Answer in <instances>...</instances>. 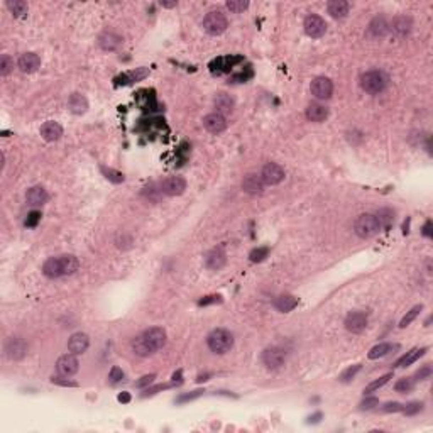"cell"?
<instances>
[{
	"mask_svg": "<svg viewBox=\"0 0 433 433\" xmlns=\"http://www.w3.org/2000/svg\"><path fill=\"white\" fill-rule=\"evenodd\" d=\"M208 349L213 354H227L234 347V335L225 328H215L207 339Z\"/></svg>",
	"mask_w": 433,
	"mask_h": 433,
	"instance_id": "6da1fadb",
	"label": "cell"
},
{
	"mask_svg": "<svg viewBox=\"0 0 433 433\" xmlns=\"http://www.w3.org/2000/svg\"><path fill=\"white\" fill-rule=\"evenodd\" d=\"M354 230L361 239H369L381 230V224H379L377 217L372 215V213H364V215H359L356 224H354Z\"/></svg>",
	"mask_w": 433,
	"mask_h": 433,
	"instance_id": "7a4b0ae2",
	"label": "cell"
},
{
	"mask_svg": "<svg viewBox=\"0 0 433 433\" xmlns=\"http://www.w3.org/2000/svg\"><path fill=\"white\" fill-rule=\"evenodd\" d=\"M387 85V78L382 71H377V69H372V71H368L361 76V86L364 92H368L371 95H377L381 93L382 90L386 88Z\"/></svg>",
	"mask_w": 433,
	"mask_h": 433,
	"instance_id": "3957f363",
	"label": "cell"
},
{
	"mask_svg": "<svg viewBox=\"0 0 433 433\" xmlns=\"http://www.w3.org/2000/svg\"><path fill=\"white\" fill-rule=\"evenodd\" d=\"M229 27V20L222 10H210L203 19V29L210 36H220Z\"/></svg>",
	"mask_w": 433,
	"mask_h": 433,
	"instance_id": "277c9868",
	"label": "cell"
},
{
	"mask_svg": "<svg viewBox=\"0 0 433 433\" xmlns=\"http://www.w3.org/2000/svg\"><path fill=\"white\" fill-rule=\"evenodd\" d=\"M186 189V181L181 176H168L159 183V191L168 196H180Z\"/></svg>",
	"mask_w": 433,
	"mask_h": 433,
	"instance_id": "5b68a950",
	"label": "cell"
},
{
	"mask_svg": "<svg viewBox=\"0 0 433 433\" xmlns=\"http://www.w3.org/2000/svg\"><path fill=\"white\" fill-rule=\"evenodd\" d=\"M303 27H305V32H307L310 38L316 39V38H321V36L325 34V31H327V22H325L320 15L311 14L305 19Z\"/></svg>",
	"mask_w": 433,
	"mask_h": 433,
	"instance_id": "8992f818",
	"label": "cell"
},
{
	"mask_svg": "<svg viewBox=\"0 0 433 433\" xmlns=\"http://www.w3.org/2000/svg\"><path fill=\"white\" fill-rule=\"evenodd\" d=\"M56 369L61 376L69 377V376H73V374L78 372V369H80V362H78V359L75 357V354H64V356H61L60 359H58Z\"/></svg>",
	"mask_w": 433,
	"mask_h": 433,
	"instance_id": "52a82bcc",
	"label": "cell"
},
{
	"mask_svg": "<svg viewBox=\"0 0 433 433\" xmlns=\"http://www.w3.org/2000/svg\"><path fill=\"white\" fill-rule=\"evenodd\" d=\"M333 92V83L325 76H318L311 81V95L316 97L318 100H327L332 97Z\"/></svg>",
	"mask_w": 433,
	"mask_h": 433,
	"instance_id": "ba28073f",
	"label": "cell"
},
{
	"mask_svg": "<svg viewBox=\"0 0 433 433\" xmlns=\"http://www.w3.org/2000/svg\"><path fill=\"white\" fill-rule=\"evenodd\" d=\"M286 361V356L279 347H269L262 352V362L267 369H279Z\"/></svg>",
	"mask_w": 433,
	"mask_h": 433,
	"instance_id": "9c48e42d",
	"label": "cell"
},
{
	"mask_svg": "<svg viewBox=\"0 0 433 433\" xmlns=\"http://www.w3.org/2000/svg\"><path fill=\"white\" fill-rule=\"evenodd\" d=\"M142 335L144 339H146L147 345L152 349V352H158V350L163 349L164 344H166V332H164V328L152 327L149 330H146Z\"/></svg>",
	"mask_w": 433,
	"mask_h": 433,
	"instance_id": "30bf717a",
	"label": "cell"
},
{
	"mask_svg": "<svg viewBox=\"0 0 433 433\" xmlns=\"http://www.w3.org/2000/svg\"><path fill=\"white\" fill-rule=\"evenodd\" d=\"M264 185H278L284 180V170L276 163H267L261 171Z\"/></svg>",
	"mask_w": 433,
	"mask_h": 433,
	"instance_id": "8fae6325",
	"label": "cell"
},
{
	"mask_svg": "<svg viewBox=\"0 0 433 433\" xmlns=\"http://www.w3.org/2000/svg\"><path fill=\"white\" fill-rule=\"evenodd\" d=\"M27 352V344L24 339L20 337H12L5 342V354L9 359H14V361H19L26 356Z\"/></svg>",
	"mask_w": 433,
	"mask_h": 433,
	"instance_id": "7c38bea8",
	"label": "cell"
},
{
	"mask_svg": "<svg viewBox=\"0 0 433 433\" xmlns=\"http://www.w3.org/2000/svg\"><path fill=\"white\" fill-rule=\"evenodd\" d=\"M366 327H368V315L362 311H352L345 318V328L352 333H361Z\"/></svg>",
	"mask_w": 433,
	"mask_h": 433,
	"instance_id": "4fadbf2b",
	"label": "cell"
},
{
	"mask_svg": "<svg viewBox=\"0 0 433 433\" xmlns=\"http://www.w3.org/2000/svg\"><path fill=\"white\" fill-rule=\"evenodd\" d=\"M203 125L205 129L212 132V134H220V132H224L227 129V121L222 114L213 112V114H208L207 117L203 119Z\"/></svg>",
	"mask_w": 433,
	"mask_h": 433,
	"instance_id": "5bb4252c",
	"label": "cell"
},
{
	"mask_svg": "<svg viewBox=\"0 0 433 433\" xmlns=\"http://www.w3.org/2000/svg\"><path fill=\"white\" fill-rule=\"evenodd\" d=\"M242 189L249 195H261L264 189V181L261 176L254 175V173H249L246 176L244 181H242Z\"/></svg>",
	"mask_w": 433,
	"mask_h": 433,
	"instance_id": "9a60e30c",
	"label": "cell"
},
{
	"mask_svg": "<svg viewBox=\"0 0 433 433\" xmlns=\"http://www.w3.org/2000/svg\"><path fill=\"white\" fill-rule=\"evenodd\" d=\"M17 66L22 73H34L41 66V58L36 53H26L19 58Z\"/></svg>",
	"mask_w": 433,
	"mask_h": 433,
	"instance_id": "2e32d148",
	"label": "cell"
},
{
	"mask_svg": "<svg viewBox=\"0 0 433 433\" xmlns=\"http://www.w3.org/2000/svg\"><path fill=\"white\" fill-rule=\"evenodd\" d=\"M88 345H90V339L86 333H75V335H71L68 340V350L71 354H75V356L83 354L85 350L88 349Z\"/></svg>",
	"mask_w": 433,
	"mask_h": 433,
	"instance_id": "e0dca14e",
	"label": "cell"
},
{
	"mask_svg": "<svg viewBox=\"0 0 433 433\" xmlns=\"http://www.w3.org/2000/svg\"><path fill=\"white\" fill-rule=\"evenodd\" d=\"M41 135H43L44 141L55 142L63 135V127H61L58 122H53V121L44 122L43 125H41Z\"/></svg>",
	"mask_w": 433,
	"mask_h": 433,
	"instance_id": "ac0fdd59",
	"label": "cell"
},
{
	"mask_svg": "<svg viewBox=\"0 0 433 433\" xmlns=\"http://www.w3.org/2000/svg\"><path fill=\"white\" fill-rule=\"evenodd\" d=\"M227 262V257H225V252L222 249H212L210 252L205 255V266L212 271H218L225 266Z\"/></svg>",
	"mask_w": 433,
	"mask_h": 433,
	"instance_id": "d6986e66",
	"label": "cell"
},
{
	"mask_svg": "<svg viewBox=\"0 0 433 433\" xmlns=\"http://www.w3.org/2000/svg\"><path fill=\"white\" fill-rule=\"evenodd\" d=\"M26 198H27L29 205H32V207H39V205H44L48 201V193L43 186H32V188L27 189Z\"/></svg>",
	"mask_w": 433,
	"mask_h": 433,
	"instance_id": "ffe728a7",
	"label": "cell"
},
{
	"mask_svg": "<svg viewBox=\"0 0 433 433\" xmlns=\"http://www.w3.org/2000/svg\"><path fill=\"white\" fill-rule=\"evenodd\" d=\"M391 27H393V32H396L399 38H405V36L410 34L411 27H413V22H411V19L406 17V15H398V17H394Z\"/></svg>",
	"mask_w": 433,
	"mask_h": 433,
	"instance_id": "44dd1931",
	"label": "cell"
},
{
	"mask_svg": "<svg viewBox=\"0 0 433 433\" xmlns=\"http://www.w3.org/2000/svg\"><path fill=\"white\" fill-rule=\"evenodd\" d=\"M98 44H100V48L104 51H115L122 44V38L115 34V32H105V34L100 36Z\"/></svg>",
	"mask_w": 433,
	"mask_h": 433,
	"instance_id": "7402d4cb",
	"label": "cell"
},
{
	"mask_svg": "<svg viewBox=\"0 0 433 433\" xmlns=\"http://www.w3.org/2000/svg\"><path fill=\"white\" fill-rule=\"evenodd\" d=\"M43 273H44V276H48V278H51V279L63 276V267H61L60 257L48 259V261L44 262V266H43Z\"/></svg>",
	"mask_w": 433,
	"mask_h": 433,
	"instance_id": "603a6c76",
	"label": "cell"
},
{
	"mask_svg": "<svg viewBox=\"0 0 433 433\" xmlns=\"http://www.w3.org/2000/svg\"><path fill=\"white\" fill-rule=\"evenodd\" d=\"M327 10L333 19H342L349 14V3L345 0H332L328 2Z\"/></svg>",
	"mask_w": 433,
	"mask_h": 433,
	"instance_id": "cb8c5ba5",
	"label": "cell"
},
{
	"mask_svg": "<svg viewBox=\"0 0 433 433\" xmlns=\"http://www.w3.org/2000/svg\"><path fill=\"white\" fill-rule=\"evenodd\" d=\"M68 105H69V110L76 115L85 114L86 109H88V102H86V98L80 93H73L68 100Z\"/></svg>",
	"mask_w": 433,
	"mask_h": 433,
	"instance_id": "d4e9b609",
	"label": "cell"
},
{
	"mask_svg": "<svg viewBox=\"0 0 433 433\" xmlns=\"http://www.w3.org/2000/svg\"><path fill=\"white\" fill-rule=\"evenodd\" d=\"M296 305H298V298H295L293 295H281L279 298H276V302H274V307L283 313L295 310Z\"/></svg>",
	"mask_w": 433,
	"mask_h": 433,
	"instance_id": "484cf974",
	"label": "cell"
},
{
	"mask_svg": "<svg viewBox=\"0 0 433 433\" xmlns=\"http://www.w3.org/2000/svg\"><path fill=\"white\" fill-rule=\"evenodd\" d=\"M328 117V110L318 104H311L307 109V119L311 122H323Z\"/></svg>",
	"mask_w": 433,
	"mask_h": 433,
	"instance_id": "4316f807",
	"label": "cell"
},
{
	"mask_svg": "<svg viewBox=\"0 0 433 433\" xmlns=\"http://www.w3.org/2000/svg\"><path fill=\"white\" fill-rule=\"evenodd\" d=\"M387 22L384 17H376L372 22L369 24V34L374 36V38H382V36L387 34Z\"/></svg>",
	"mask_w": 433,
	"mask_h": 433,
	"instance_id": "83f0119b",
	"label": "cell"
},
{
	"mask_svg": "<svg viewBox=\"0 0 433 433\" xmlns=\"http://www.w3.org/2000/svg\"><path fill=\"white\" fill-rule=\"evenodd\" d=\"M425 352H427V349H413L411 352H406V356H403L401 359H399L398 362H396V366L398 368H406V366H411L413 362L418 361L420 357L425 356Z\"/></svg>",
	"mask_w": 433,
	"mask_h": 433,
	"instance_id": "f1b7e54d",
	"label": "cell"
},
{
	"mask_svg": "<svg viewBox=\"0 0 433 433\" xmlns=\"http://www.w3.org/2000/svg\"><path fill=\"white\" fill-rule=\"evenodd\" d=\"M215 107L218 110V114L224 112V114H229L230 110L234 109V98L227 93H218L215 97Z\"/></svg>",
	"mask_w": 433,
	"mask_h": 433,
	"instance_id": "f546056e",
	"label": "cell"
},
{
	"mask_svg": "<svg viewBox=\"0 0 433 433\" xmlns=\"http://www.w3.org/2000/svg\"><path fill=\"white\" fill-rule=\"evenodd\" d=\"M132 350H134V352L137 354V356H141V357H147V356H151V354H154V352H152V349L147 345L144 335H139V337H135V339L132 340Z\"/></svg>",
	"mask_w": 433,
	"mask_h": 433,
	"instance_id": "4dcf8cb0",
	"label": "cell"
},
{
	"mask_svg": "<svg viewBox=\"0 0 433 433\" xmlns=\"http://www.w3.org/2000/svg\"><path fill=\"white\" fill-rule=\"evenodd\" d=\"M60 261H61V267H63V276L73 274L75 271H78V267H80V262H78L75 255H61Z\"/></svg>",
	"mask_w": 433,
	"mask_h": 433,
	"instance_id": "1f68e13d",
	"label": "cell"
},
{
	"mask_svg": "<svg viewBox=\"0 0 433 433\" xmlns=\"http://www.w3.org/2000/svg\"><path fill=\"white\" fill-rule=\"evenodd\" d=\"M147 75H149V69H147V68H135L134 71L125 73V75H124L121 80H124L122 81L124 85H127V83H132V81H141Z\"/></svg>",
	"mask_w": 433,
	"mask_h": 433,
	"instance_id": "d6a6232c",
	"label": "cell"
},
{
	"mask_svg": "<svg viewBox=\"0 0 433 433\" xmlns=\"http://www.w3.org/2000/svg\"><path fill=\"white\" fill-rule=\"evenodd\" d=\"M7 9H9L15 17H24L27 14V3L22 0H9L7 2Z\"/></svg>",
	"mask_w": 433,
	"mask_h": 433,
	"instance_id": "836d02e7",
	"label": "cell"
},
{
	"mask_svg": "<svg viewBox=\"0 0 433 433\" xmlns=\"http://www.w3.org/2000/svg\"><path fill=\"white\" fill-rule=\"evenodd\" d=\"M393 349H396V345H391V344H379L376 347L371 349L369 352V359H379V357H384L387 354L391 352Z\"/></svg>",
	"mask_w": 433,
	"mask_h": 433,
	"instance_id": "e575fe53",
	"label": "cell"
},
{
	"mask_svg": "<svg viewBox=\"0 0 433 433\" xmlns=\"http://www.w3.org/2000/svg\"><path fill=\"white\" fill-rule=\"evenodd\" d=\"M422 310H423V307H422V305H416L415 308H411V310L408 311L406 315H405V316H403V318H401V321H399V327H401V328L408 327V325H410L411 321H413V320L416 318V316L420 315V311H422Z\"/></svg>",
	"mask_w": 433,
	"mask_h": 433,
	"instance_id": "d590c367",
	"label": "cell"
},
{
	"mask_svg": "<svg viewBox=\"0 0 433 433\" xmlns=\"http://www.w3.org/2000/svg\"><path fill=\"white\" fill-rule=\"evenodd\" d=\"M12 69H14V60H12L10 56L3 55L2 58H0V75L7 76Z\"/></svg>",
	"mask_w": 433,
	"mask_h": 433,
	"instance_id": "8d00e7d4",
	"label": "cell"
},
{
	"mask_svg": "<svg viewBox=\"0 0 433 433\" xmlns=\"http://www.w3.org/2000/svg\"><path fill=\"white\" fill-rule=\"evenodd\" d=\"M247 7H249V2L247 0H229L227 2V9L234 14H239V12H244Z\"/></svg>",
	"mask_w": 433,
	"mask_h": 433,
	"instance_id": "74e56055",
	"label": "cell"
},
{
	"mask_svg": "<svg viewBox=\"0 0 433 433\" xmlns=\"http://www.w3.org/2000/svg\"><path fill=\"white\" fill-rule=\"evenodd\" d=\"M393 377V374H386V376H382V377H379L377 381H374V382H371V384L366 387V391L364 393H374V391H377L379 387H382L384 384H387V381H389V379Z\"/></svg>",
	"mask_w": 433,
	"mask_h": 433,
	"instance_id": "f35d334b",
	"label": "cell"
},
{
	"mask_svg": "<svg viewBox=\"0 0 433 433\" xmlns=\"http://www.w3.org/2000/svg\"><path fill=\"white\" fill-rule=\"evenodd\" d=\"M377 220H379V224H381V229L382 227H389V224L391 222H393V212H391V210H379L377 212Z\"/></svg>",
	"mask_w": 433,
	"mask_h": 433,
	"instance_id": "ab89813d",
	"label": "cell"
},
{
	"mask_svg": "<svg viewBox=\"0 0 433 433\" xmlns=\"http://www.w3.org/2000/svg\"><path fill=\"white\" fill-rule=\"evenodd\" d=\"M102 173L105 175L107 180L114 181V183H122V181H124V175H122V173H119V171H115V170H110V168H102Z\"/></svg>",
	"mask_w": 433,
	"mask_h": 433,
	"instance_id": "60d3db41",
	"label": "cell"
},
{
	"mask_svg": "<svg viewBox=\"0 0 433 433\" xmlns=\"http://www.w3.org/2000/svg\"><path fill=\"white\" fill-rule=\"evenodd\" d=\"M267 254H269V249L267 247H259V249H254L252 252H250V261L252 262H261L264 261V257H267Z\"/></svg>",
	"mask_w": 433,
	"mask_h": 433,
	"instance_id": "b9f144b4",
	"label": "cell"
},
{
	"mask_svg": "<svg viewBox=\"0 0 433 433\" xmlns=\"http://www.w3.org/2000/svg\"><path fill=\"white\" fill-rule=\"evenodd\" d=\"M415 386V381L410 377H403L396 382V391H401V393H406V391H411Z\"/></svg>",
	"mask_w": 433,
	"mask_h": 433,
	"instance_id": "7bdbcfd3",
	"label": "cell"
},
{
	"mask_svg": "<svg viewBox=\"0 0 433 433\" xmlns=\"http://www.w3.org/2000/svg\"><path fill=\"white\" fill-rule=\"evenodd\" d=\"M124 377V371L121 368H117V366H114L112 369H110V374H109V379L112 384H117L119 381H122Z\"/></svg>",
	"mask_w": 433,
	"mask_h": 433,
	"instance_id": "ee69618b",
	"label": "cell"
},
{
	"mask_svg": "<svg viewBox=\"0 0 433 433\" xmlns=\"http://www.w3.org/2000/svg\"><path fill=\"white\" fill-rule=\"evenodd\" d=\"M422 410H423L422 403H410V405H408L406 408L403 406V411H405V415H408V416H413L416 413H420Z\"/></svg>",
	"mask_w": 433,
	"mask_h": 433,
	"instance_id": "f6af8a7d",
	"label": "cell"
},
{
	"mask_svg": "<svg viewBox=\"0 0 433 433\" xmlns=\"http://www.w3.org/2000/svg\"><path fill=\"white\" fill-rule=\"evenodd\" d=\"M359 371H361V366H354V368H349L347 371H345L344 374H342L340 376V381H344V382H347V381H350V379H352L354 376H356V374L359 372Z\"/></svg>",
	"mask_w": 433,
	"mask_h": 433,
	"instance_id": "bcb514c9",
	"label": "cell"
},
{
	"mask_svg": "<svg viewBox=\"0 0 433 433\" xmlns=\"http://www.w3.org/2000/svg\"><path fill=\"white\" fill-rule=\"evenodd\" d=\"M220 302H222V296H218V295H212V296H205V298H201L200 302H198V305H200V307H207V305L220 303Z\"/></svg>",
	"mask_w": 433,
	"mask_h": 433,
	"instance_id": "7dc6e473",
	"label": "cell"
},
{
	"mask_svg": "<svg viewBox=\"0 0 433 433\" xmlns=\"http://www.w3.org/2000/svg\"><path fill=\"white\" fill-rule=\"evenodd\" d=\"M382 411H386V413H398V411H403V405H399V403H386L384 406H382Z\"/></svg>",
	"mask_w": 433,
	"mask_h": 433,
	"instance_id": "c3c4849f",
	"label": "cell"
},
{
	"mask_svg": "<svg viewBox=\"0 0 433 433\" xmlns=\"http://www.w3.org/2000/svg\"><path fill=\"white\" fill-rule=\"evenodd\" d=\"M156 379V374H146V376H142L141 379H139L137 382H135V387H144V386H149L152 381Z\"/></svg>",
	"mask_w": 433,
	"mask_h": 433,
	"instance_id": "681fc988",
	"label": "cell"
},
{
	"mask_svg": "<svg viewBox=\"0 0 433 433\" xmlns=\"http://www.w3.org/2000/svg\"><path fill=\"white\" fill-rule=\"evenodd\" d=\"M201 394H203V391H201V389L193 391V393H189V394H183V396H180V398H178V403L191 401V399H195V398H198V396H201Z\"/></svg>",
	"mask_w": 433,
	"mask_h": 433,
	"instance_id": "f907efd6",
	"label": "cell"
},
{
	"mask_svg": "<svg viewBox=\"0 0 433 433\" xmlns=\"http://www.w3.org/2000/svg\"><path fill=\"white\" fill-rule=\"evenodd\" d=\"M379 405V399L377 398H366L364 401L361 403V408L362 410H372L374 406Z\"/></svg>",
	"mask_w": 433,
	"mask_h": 433,
	"instance_id": "816d5d0a",
	"label": "cell"
},
{
	"mask_svg": "<svg viewBox=\"0 0 433 433\" xmlns=\"http://www.w3.org/2000/svg\"><path fill=\"white\" fill-rule=\"evenodd\" d=\"M39 220H41V213L39 212H31V213H29V217H27V220H26V225L27 227H36V224H38Z\"/></svg>",
	"mask_w": 433,
	"mask_h": 433,
	"instance_id": "f5cc1de1",
	"label": "cell"
},
{
	"mask_svg": "<svg viewBox=\"0 0 433 433\" xmlns=\"http://www.w3.org/2000/svg\"><path fill=\"white\" fill-rule=\"evenodd\" d=\"M51 382H55V384H60V386H69V387H76L78 384L76 382H73V381H66V379H63V377H51Z\"/></svg>",
	"mask_w": 433,
	"mask_h": 433,
	"instance_id": "db71d44e",
	"label": "cell"
},
{
	"mask_svg": "<svg viewBox=\"0 0 433 433\" xmlns=\"http://www.w3.org/2000/svg\"><path fill=\"white\" fill-rule=\"evenodd\" d=\"M168 387H170V384H158V386H154V387H147L146 393H144V396H152V394L158 393V391L168 389Z\"/></svg>",
	"mask_w": 433,
	"mask_h": 433,
	"instance_id": "11a10c76",
	"label": "cell"
},
{
	"mask_svg": "<svg viewBox=\"0 0 433 433\" xmlns=\"http://www.w3.org/2000/svg\"><path fill=\"white\" fill-rule=\"evenodd\" d=\"M432 374V368L430 366H425V368L422 369V371H418V372H416V379H418V381H423L425 377H428Z\"/></svg>",
	"mask_w": 433,
	"mask_h": 433,
	"instance_id": "9f6ffc18",
	"label": "cell"
},
{
	"mask_svg": "<svg viewBox=\"0 0 433 433\" xmlns=\"http://www.w3.org/2000/svg\"><path fill=\"white\" fill-rule=\"evenodd\" d=\"M432 220H428L427 224H425V227H423V236L425 237H432Z\"/></svg>",
	"mask_w": 433,
	"mask_h": 433,
	"instance_id": "6f0895ef",
	"label": "cell"
},
{
	"mask_svg": "<svg viewBox=\"0 0 433 433\" xmlns=\"http://www.w3.org/2000/svg\"><path fill=\"white\" fill-rule=\"evenodd\" d=\"M161 7H166V9H171V7H176L178 5V2L176 0H173V2H164V0H161Z\"/></svg>",
	"mask_w": 433,
	"mask_h": 433,
	"instance_id": "680465c9",
	"label": "cell"
},
{
	"mask_svg": "<svg viewBox=\"0 0 433 433\" xmlns=\"http://www.w3.org/2000/svg\"><path fill=\"white\" fill-rule=\"evenodd\" d=\"M119 401H121V403H129V401H130V394H129V393H122V394H119Z\"/></svg>",
	"mask_w": 433,
	"mask_h": 433,
	"instance_id": "91938a15",
	"label": "cell"
},
{
	"mask_svg": "<svg viewBox=\"0 0 433 433\" xmlns=\"http://www.w3.org/2000/svg\"><path fill=\"white\" fill-rule=\"evenodd\" d=\"M320 418H321V413H315L313 416H310V418H308V422H310V423H318Z\"/></svg>",
	"mask_w": 433,
	"mask_h": 433,
	"instance_id": "94428289",
	"label": "cell"
}]
</instances>
